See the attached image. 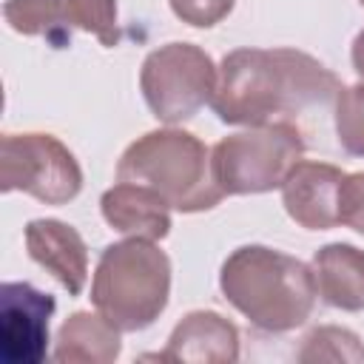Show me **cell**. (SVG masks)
<instances>
[{"label":"cell","instance_id":"7a4b0ae2","mask_svg":"<svg viewBox=\"0 0 364 364\" xmlns=\"http://www.w3.org/2000/svg\"><path fill=\"white\" fill-rule=\"evenodd\" d=\"M219 290L262 333L301 327L318 299L313 267L267 245L236 247L222 262Z\"/></svg>","mask_w":364,"mask_h":364},{"label":"cell","instance_id":"30bf717a","mask_svg":"<svg viewBox=\"0 0 364 364\" xmlns=\"http://www.w3.org/2000/svg\"><path fill=\"white\" fill-rule=\"evenodd\" d=\"M159 361H191V364H230L239 358V330L233 321L213 310L188 313L168 336V344L156 355Z\"/></svg>","mask_w":364,"mask_h":364},{"label":"cell","instance_id":"d6986e66","mask_svg":"<svg viewBox=\"0 0 364 364\" xmlns=\"http://www.w3.org/2000/svg\"><path fill=\"white\" fill-rule=\"evenodd\" d=\"M236 0H168L176 20L193 26V28H210L222 23L233 11Z\"/></svg>","mask_w":364,"mask_h":364},{"label":"cell","instance_id":"6da1fadb","mask_svg":"<svg viewBox=\"0 0 364 364\" xmlns=\"http://www.w3.org/2000/svg\"><path fill=\"white\" fill-rule=\"evenodd\" d=\"M338 77L299 48H233L219 63L213 114L225 125H270L336 100Z\"/></svg>","mask_w":364,"mask_h":364},{"label":"cell","instance_id":"277c9868","mask_svg":"<svg viewBox=\"0 0 364 364\" xmlns=\"http://www.w3.org/2000/svg\"><path fill=\"white\" fill-rule=\"evenodd\" d=\"M171 296V259L151 239L128 236L102 247L94 279L91 304L119 333L151 327Z\"/></svg>","mask_w":364,"mask_h":364},{"label":"cell","instance_id":"8992f818","mask_svg":"<svg viewBox=\"0 0 364 364\" xmlns=\"http://www.w3.org/2000/svg\"><path fill=\"white\" fill-rule=\"evenodd\" d=\"M219 68L210 54L193 43H165L154 48L139 68V91L148 111L168 125L191 119L210 105Z\"/></svg>","mask_w":364,"mask_h":364},{"label":"cell","instance_id":"5b68a950","mask_svg":"<svg viewBox=\"0 0 364 364\" xmlns=\"http://www.w3.org/2000/svg\"><path fill=\"white\" fill-rule=\"evenodd\" d=\"M301 154V131L293 122H270L222 136L210 148V168L225 196L267 193L282 188Z\"/></svg>","mask_w":364,"mask_h":364},{"label":"cell","instance_id":"9c48e42d","mask_svg":"<svg viewBox=\"0 0 364 364\" xmlns=\"http://www.w3.org/2000/svg\"><path fill=\"white\" fill-rule=\"evenodd\" d=\"M344 171L330 162L299 159L282 182V205L304 230H330L338 222V193Z\"/></svg>","mask_w":364,"mask_h":364},{"label":"cell","instance_id":"7c38bea8","mask_svg":"<svg viewBox=\"0 0 364 364\" xmlns=\"http://www.w3.org/2000/svg\"><path fill=\"white\" fill-rule=\"evenodd\" d=\"M100 213L108 228L125 236L162 242L171 233V205L145 185L117 182L100 196Z\"/></svg>","mask_w":364,"mask_h":364},{"label":"cell","instance_id":"ba28073f","mask_svg":"<svg viewBox=\"0 0 364 364\" xmlns=\"http://www.w3.org/2000/svg\"><path fill=\"white\" fill-rule=\"evenodd\" d=\"M57 301L28 282L0 287V358L3 364H40L48 355V318Z\"/></svg>","mask_w":364,"mask_h":364},{"label":"cell","instance_id":"e0dca14e","mask_svg":"<svg viewBox=\"0 0 364 364\" xmlns=\"http://www.w3.org/2000/svg\"><path fill=\"white\" fill-rule=\"evenodd\" d=\"M63 3L71 28L94 34L105 48H114L119 43L117 0H63Z\"/></svg>","mask_w":364,"mask_h":364},{"label":"cell","instance_id":"8fae6325","mask_svg":"<svg viewBox=\"0 0 364 364\" xmlns=\"http://www.w3.org/2000/svg\"><path fill=\"white\" fill-rule=\"evenodd\" d=\"M26 250L34 264L48 270L68 296H80L88 279V247L77 228L60 219H31L26 225Z\"/></svg>","mask_w":364,"mask_h":364},{"label":"cell","instance_id":"ffe728a7","mask_svg":"<svg viewBox=\"0 0 364 364\" xmlns=\"http://www.w3.org/2000/svg\"><path fill=\"white\" fill-rule=\"evenodd\" d=\"M338 222L364 236V171L344 176L338 193Z\"/></svg>","mask_w":364,"mask_h":364},{"label":"cell","instance_id":"ac0fdd59","mask_svg":"<svg viewBox=\"0 0 364 364\" xmlns=\"http://www.w3.org/2000/svg\"><path fill=\"white\" fill-rule=\"evenodd\" d=\"M336 136L344 154L364 156V82L341 85L336 94Z\"/></svg>","mask_w":364,"mask_h":364},{"label":"cell","instance_id":"2e32d148","mask_svg":"<svg viewBox=\"0 0 364 364\" xmlns=\"http://www.w3.org/2000/svg\"><path fill=\"white\" fill-rule=\"evenodd\" d=\"M296 361L301 364H316V361H330V364H364V341L336 324H324L310 330L301 338V347L296 353Z\"/></svg>","mask_w":364,"mask_h":364},{"label":"cell","instance_id":"7402d4cb","mask_svg":"<svg viewBox=\"0 0 364 364\" xmlns=\"http://www.w3.org/2000/svg\"><path fill=\"white\" fill-rule=\"evenodd\" d=\"M358 3H361V6H364V0H358Z\"/></svg>","mask_w":364,"mask_h":364},{"label":"cell","instance_id":"9a60e30c","mask_svg":"<svg viewBox=\"0 0 364 364\" xmlns=\"http://www.w3.org/2000/svg\"><path fill=\"white\" fill-rule=\"evenodd\" d=\"M3 17L11 31L26 37H46L54 48L71 43V26L65 20L63 0H6Z\"/></svg>","mask_w":364,"mask_h":364},{"label":"cell","instance_id":"44dd1931","mask_svg":"<svg viewBox=\"0 0 364 364\" xmlns=\"http://www.w3.org/2000/svg\"><path fill=\"white\" fill-rule=\"evenodd\" d=\"M350 60H353V68H355V74L364 80V28L355 34V40H353V48H350Z\"/></svg>","mask_w":364,"mask_h":364},{"label":"cell","instance_id":"52a82bcc","mask_svg":"<svg viewBox=\"0 0 364 364\" xmlns=\"http://www.w3.org/2000/svg\"><path fill=\"white\" fill-rule=\"evenodd\" d=\"M0 191H23L43 205H68L82 191V168L54 134H6L0 142Z\"/></svg>","mask_w":364,"mask_h":364},{"label":"cell","instance_id":"4fadbf2b","mask_svg":"<svg viewBox=\"0 0 364 364\" xmlns=\"http://www.w3.org/2000/svg\"><path fill=\"white\" fill-rule=\"evenodd\" d=\"M313 276L324 304L361 313L364 310V250L350 242H330L313 253Z\"/></svg>","mask_w":364,"mask_h":364},{"label":"cell","instance_id":"5bb4252c","mask_svg":"<svg viewBox=\"0 0 364 364\" xmlns=\"http://www.w3.org/2000/svg\"><path fill=\"white\" fill-rule=\"evenodd\" d=\"M119 350H122L119 330L108 318H102L100 313L77 310L60 324L51 358L60 364L65 361L111 364L119 358Z\"/></svg>","mask_w":364,"mask_h":364},{"label":"cell","instance_id":"3957f363","mask_svg":"<svg viewBox=\"0 0 364 364\" xmlns=\"http://www.w3.org/2000/svg\"><path fill=\"white\" fill-rule=\"evenodd\" d=\"M117 182H136L159 193L179 213H202L222 202L210 148L182 128H156L136 136L117 162Z\"/></svg>","mask_w":364,"mask_h":364}]
</instances>
